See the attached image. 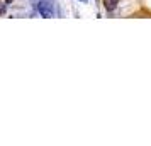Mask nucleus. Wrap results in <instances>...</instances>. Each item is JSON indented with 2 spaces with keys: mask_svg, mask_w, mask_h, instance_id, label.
I'll return each mask as SVG.
<instances>
[{
  "mask_svg": "<svg viewBox=\"0 0 151 146\" xmlns=\"http://www.w3.org/2000/svg\"><path fill=\"white\" fill-rule=\"evenodd\" d=\"M34 9L39 12L41 17L44 19H51L55 15V5H53V0H36Z\"/></svg>",
  "mask_w": 151,
  "mask_h": 146,
  "instance_id": "1",
  "label": "nucleus"
},
{
  "mask_svg": "<svg viewBox=\"0 0 151 146\" xmlns=\"http://www.w3.org/2000/svg\"><path fill=\"white\" fill-rule=\"evenodd\" d=\"M117 4H119V0H104V5L107 10H114L117 7Z\"/></svg>",
  "mask_w": 151,
  "mask_h": 146,
  "instance_id": "2",
  "label": "nucleus"
},
{
  "mask_svg": "<svg viewBox=\"0 0 151 146\" xmlns=\"http://www.w3.org/2000/svg\"><path fill=\"white\" fill-rule=\"evenodd\" d=\"M7 5H9V4H5V2H2V0H0V15L5 14V10H7Z\"/></svg>",
  "mask_w": 151,
  "mask_h": 146,
  "instance_id": "3",
  "label": "nucleus"
}]
</instances>
